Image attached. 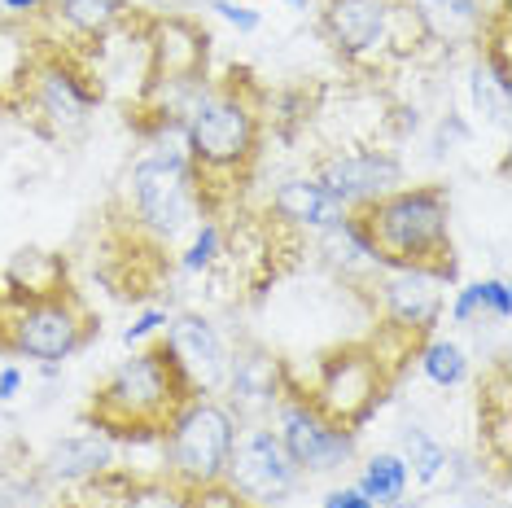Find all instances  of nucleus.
I'll use <instances>...</instances> for the list:
<instances>
[{"instance_id": "obj_1", "label": "nucleus", "mask_w": 512, "mask_h": 508, "mask_svg": "<svg viewBox=\"0 0 512 508\" xmlns=\"http://www.w3.org/2000/svg\"><path fill=\"white\" fill-rule=\"evenodd\" d=\"M272 92L250 66H228L219 79H206L184 110V154H189L197 193L211 219L237 211V198L250 189L263 158Z\"/></svg>"}, {"instance_id": "obj_2", "label": "nucleus", "mask_w": 512, "mask_h": 508, "mask_svg": "<svg viewBox=\"0 0 512 508\" xmlns=\"http://www.w3.org/2000/svg\"><path fill=\"white\" fill-rule=\"evenodd\" d=\"M145 141L149 154L123 171L110 202V233L123 250L149 246L162 259V250H176L197 219H206V206L184 154V119L149 132Z\"/></svg>"}, {"instance_id": "obj_3", "label": "nucleus", "mask_w": 512, "mask_h": 508, "mask_svg": "<svg viewBox=\"0 0 512 508\" xmlns=\"http://www.w3.org/2000/svg\"><path fill=\"white\" fill-rule=\"evenodd\" d=\"M351 215L364 228L377 268H425L456 285L460 263L451 241L447 184H399Z\"/></svg>"}, {"instance_id": "obj_4", "label": "nucleus", "mask_w": 512, "mask_h": 508, "mask_svg": "<svg viewBox=\"0 0 512 508\" xmlns=\"http://www.w3.org/2000/svg\"><path fill=\"white\" fill-rule=\"evenodd\" d=\"M189 386H184L180 368L171 364L167 346L149 342L136 346L123 364H114L106 377L92 386L84 425L110 434L114 443H149V438L167 434L171 417L184 408Z\"/></svg>"}, {"instance_id": "obj_5", "label": "nucleus", "mask_w": 512, "mask_h": 508, "mask_svg": "<svg viewBox=\"0 0 512 508\" xmlns=\"http://www.w3.org/2000/svg\"><path fill=\"white\" fill-rule=\"evenodd\" d=\"M421 346L399 338V333L372 329L368 338L342 342L333 351H324L316 368L307 373L302 390L316 408L342 430H364V425L377 417V408L390 399V390L399 386L403 368L416 360Z\"/></svg>"}, {"instance_id": "obj_6", "label": "nucleus", "mask_w": 512, "mask_h": 508, "mask_svg": "<svg viewBox=\"0 0 512 508\" xmlns=\"http://www.w3.org/2000/svg\"><path fill=\"white\" fill-rule=\"evenodd\" d=\"M145 44V79L136 92V106L127 119L136 132L149 136L167 123H180L189 101L211 79V31L193 14H145L141 18Z\"/></svg>"}, {"instance_id": "obj_7", "label": "nucleus", "mask_w": 512, "mask_h": 508, "mask_svg": "<svg viewBox=\"0 0 512 508\" xmlns=\"http://www.w3.org/2000/svg\"><path fill=\"white\" fill-rule=\"evenodd\" d=\"M97 329V316L79 290L18 303L0 285V351L5 355L31 364H66L97 338Z\"/></svg>"}, {"instance_id": "obj_8", "label": "nucleus", "mask_w": 512, "mask_h": 508, "mask_svg": "<svg viewBox=\"0 0 512 508\" xmlns=\"http://www.w3.org/2000/svg\"><path fill=\"white\" fill-rule=\"evenodd\" d=\"M101 97H106V88H101L97 53L49 40V53H44L40 71L31 79V92L22 101L18 119H27L44 141H71L75 132L88 127Z\"/></svg>"}, {"instance_id": "obj_9", "label": "nucleus", "mask_w": 512, "mask_h": 508, "mask_svg": "<svg viewBox=\"0 0 512 508\" xmlns=\"http://www.w3.org/2000/svg\"><path fill=\"white\" fill-rule=\"evenodd\" d=\"M241 434V421L228 412L219 395H189L184 408L171 417L162 443V478L180 491H202L224 482V465L232 443Z\"/></svg>"}, {"instance_id": "obj_10", "label": "nucleus", "mask_w": 512, "mask_h": 508, "mask_svg": "<svg viewBox=\"0 0 512 508\" xmlns=\"http://www.w3.org/2000/svg\"><path fill=\"white\" fill-rule=\"evenodd\" d=\"M394 22L399 0H324L316 9V36L359 79H377L394 66Z\"/></svg>"}, {"instance_id": "obj_11", "label": "nucleus", "mask_w": 512, "mask_h": 508, "mask_svg": "<svg viewBox=\"0 0 512 508\" xmlns=\"http://www.w3.org/2000/svg\"><path fill=\"white\" fill-rule=\"evenodd\" d=\"M224 487L250 508H281L302 487V473L276 438L272 421L241 425L232 456L224 465Z\"/></svg>"}, {"instance_id": "obj_12", "label": "nucleus", "mask_w": 512, "mask_h": 508, "mask_svg": "<svg viewBox=\"0 0 512 508\" xmlns=\"http://www.w3.org/2000/svg\"><path fill=\"white\" fill-rule=\"evenodd\" d=\"M447 285V276L425 268H377L364 281V290L377 307V329L421 346L425 338H434L442 311H447Z\"/></svg>"}, {"instance_id": "obj_13", "label": "nucleus", "mask_w": 512, "mask_h": 508, "mask_svg": "<svg viewBox=\"0 0 512 508\" xmlns=\"http://www.w3.org/2000/svg\"><path fill=\"white\" fill-rule=\"evenodd\" d=\"M272 430L281 438V447L289 460L298 465L302 478H316V473H337L342 465H351L359 452V434L333 425L316 403L307 399L302 381L289 386V395L281 399V408L272 412Z\"/></svg>"}, {"instance_id": "obj_14", "label": "nucleus", "mask_w": 512, "mask_h": 508, "mask_svg": "<svg viewBox=\"0 0 512 508\" xmlns=\"http://www.w3.org/2000/svg\"><path fill=\"white\" fill-rule=\"evenodd\" d=\"M298 381V373L289 368L272 346L263 342H237L228 355V377H224V403L241 425H259L272 421V412L281 408V399L289 395V386Z\"/></svg>"}, {"instance_id": "obj_15", "label": "nucleus", "mask_w": 512, "mask_h": 508, "mask_svg": "<svg viewBox=\"0 0 512 508\" xmlns=\"http://www.w3.org/2000/svg\"><path fill=\"white\" fill-rule=\"evenodd\" d=\"M311 176H316L346 211H359V206H368L372 198H381V193L399 189L403 158L386 145H346V149L324 154Z\"/></svg>"}, {"instance_id": "obj_16", "label": "nucleus", "mask_w": 512, "mask_h": 508, "mask_svg": "<svg viewBox=\"0 0 512 508\" xmlns=\"http://www.w3.org/2000/svg\"><path fill=\"white\" fill-rule=\"evenodd\" d=\"M162 346H167L171 364L180 368L189 395H219L228 377V355L232 346L224 342V333L215 329L211 316L202 311H176L162 329Z\"/></svg>"}, {"instance_id": "obj_17", "label": "nucleus", "mask_w": 512, "mask_h": 508, "mask_svg": "<svg viewBox=\"0 0 512 508\" xmlns=\"http://www.w3.org/2000/svg\"><path fill=\"white\" fill-rule=\"evenodd\" d=\"M40 22V31L53 44H71V49L97 53L114 31L132 27L136 9L127 0H44L40 14H31Z\"/></svg>"}, {"instance_id": "obj_18", "label": "nucleus", "mask_w": 512, "mask_h": 508, "mask_svg": "<svg viewBox=\"0 0 512 508\" xmlns=\"http://www.w3.org/2000/svg\"><path fill=\"white\" fill-rule=\"evenodd\" d=\"M429 53L477 49L491 18V0H403Z\"/></svg>"}, {"instance_id": "obj_19", "label": "nucleus", "mask_w": 512, "mask_h": 508, "mask_svg": "<svg viewBox=\"0 0 512 508\" xmlns=\"http://www.w3.org/2000/svg\"><path fill=\"white\" fill-rule=\"evenodd\" d=\"M44 53H49V36L40 31L36 18L0 14V114L22 110Z\"/></svg>"}, {"instance_id": "obj_20", "label": "nucleus", "mask_w": 512, "mask_h": 508, "mask_svg": "<svg viewBox=\"0 0 512 508\" xmlns=\"http://www.w3.org/2000/svg\"><path fill=\"white\" fill-rule=\"evenodd\" d=\"M110 469H119V443L92 425L84 434L57 438L40 460V478L53 487H88V482L106 478Z\"/></svg>"}, {"instance_id": "obj_21", "label": "nucleus", "mask_w": 512, "mask_h": 508, "mask_svg": "<svg viewBox=\"0 0 512 508\" xmlns=\"http://www.w3.org/2000/svg\"><path fill=\"white\" fill-rule=\"evenodd\" d=\"M267 215L281 228H289V233L316 237L346 215V206L337 202L316 176H289L285 184H276L272 202H267Z\"/></svg>"}, {"instance_id": "obj_22", "label": "nucleus", "mask_w": 512, "mask_h": 508, "mask_svg": "<svg viewBox=\"0 0 512 508\" xmlns=\"http://www.w3.org/2000/svg\"><path fill=\"white\" fill-rule=\"evenodd\" d=\"M0 285H5V294L18 298V303H31V298H53V294L75 290L66 254L40 250V246L18 250L14 259L5 263V272H0Z\"/></svg>"}, {"instance_id": "obj_23", "label": "nucleus", "mask_w": 512, "mask_h": 508, "mask_svg": "<svg viewBox=\"0 0 512 508\" xmlns=\"http://www.w3.org/2000/svg\"><path fill=\"white\" fill-rule=\"evenodd\" d=\"M508 360L499 355L491 373H482L477 386V438H482V465H495V473L508 469Z\"/></svg>"}, {"instance_id": "obj_24", "label": "nucleus", "mask_w": 512, "mask_h": 508, "mask_svg": "<svg viewBox=\"0 0 512 508\" xmlns=\"http://www.w3.org/2000/svg\"><path fill=\"white\" fill-rule=\"evenodd\" d=\"M316 246L324 254V263L329 268H337L342 276H351L355 285H364L372 272H377V259H372V246L364 237V228H359V219L346 211L342 219H337L333 228H324V233H316Z\"/></svg>"}, {"instance_id": "obj_25", "label": "nucleus", "mask_w": 512, "mask_h": 508, "mask_svg": "<svg viewBox=\"0 0 512 508\" xmlns=\"http://www.w3.org/2000/svg\"><path fill=\"white\" fill-rule=\"evenodd\" d=\"M359 495L372 504V508H394L407 500V487H412V473H407L403 456L399 452H377L364 460V469H359L355 478Z\"/></svg>"}, {"instance_id": "obj_26", "label": "nucleus", "mask_w": 512, "mask_h": 508, "mask_svg": "<svg viewBox=\"0 0 512 508\" xmlns=\"http://www.w3.org/2000/svg\"><path fill=\"white\" fill-rule=\"evenodd\" d=\"M224 259V219H197L193 233L184 237V246L176 250V268L184 276H211Z\"/></svg>"}, {"instance_id": "obj_27", "label": "nucleus", "mask_w": 512, "mask_h": 508, "mask_svg": "<svg viewBox=\"0 0 512 508\" xmlns=\"http://www.w3.org/2000/svg\"><path fill=\"white\" fill-rule=\"evenodd\" d=\"M399 443H403V465L407 473H412L421 487H434V482H442V469H447V452L451 447H442L434 434L425 430V425H403V434H399Z\"/></svg>"}, {"instance_id": "obj_28", "label": "nucleus", "mask_w": 512, "mask_h": 508, "mask_svg": "<svg viewBox=\"0 0 512 508\" xmlns=\"http://www.w3.org/2000/svg\"><path fill=\"white\" fill-rule=\"evenodd\" d=\"M416 364H421L425 381H434L438 390H456L469 381V355L451 338H425L421 351H416Z\"/></svg>"}, {"instance_id": "obj_29", "label": "nucleus", "mask_w": 512, "mask_h": 508, "mask_svg": "<svg viewBox=\"0 0 512 508\" xmlns=\"http://www.w3.org/2000/svg\"><path fill=\"white\" fill-rule=\"evenodd\" d=\"M469 97H473V110L482 123L491 127H508V114H512V84H499V79L486 71V62L477 57L473 71H469Z\"/></svg>"}, {"instance_id": "obj_30", "label": "nucleus", "mask_w": 512, "mask_h": 508, "mask_svg": "<svg viewBox=\"0 0 512 508\" xmlns=\"http://www.w3.org/2000/svg\"><path fill=\"white\" fill-rule=\"evenodd\" d=\"M114 508H193V491H180L176 482L158 478H141V473H127V487Z\"/></svg>"}, {"instance_id": "obj_31", "label": "nucleus", "mask_w": 512, "mask_h": 508, "mask_svg": "<svg viewBox=\"0 0 512 508\" xmlns=\"http://www.w3.org/2000/svg\"><path fill=\"white\" fill-rule=\"evenodd\" d=\"M477 294H482V316H491V320H504L512 316V290H508V281L504 276H491V281H477Z\"/></svg>"}, {"instance_id": "obj_32", "label": "nucleus", "mask_w": 512, "mask_h": 508, "mask_svg": "<svg viewBox=\"0 0 512 508\" xmlns=\"http://www.w3.org/2000/svg\"><path fill=\"white\" fill-rule=\"evenodd\" d=\"M206 5H211L215 14L228 22V27H237L241 36H250V31L263 27V14H259V9H250V0H206Z\"/></svg>"}, {"instance_id": "obj_33", "label": "nucleus", "mask_w": 512, "mask_h": 508, "mask_svg": "<svg viewBox=\"0 0 512 508\" xmlns=\"http://www.w3.org/2000/svg\"><path fill=\"white\" fill-rule=\"evenodd\" d=\"M167 320H171V311H167V307H145L141 316H136L132 325L123 329V346H141L145 338H154L158 329H167Z\"/></svg>"}, {"instance_id": "obj_34", "label": "nucleus", "mask_w": 512, "mask_h": 508, "mask_svg": "<svg viewBox=\"0 0 512 508\" xmlns=\"http://www.w3.org/2000/svg\"><path fill=\"white\" fill-rule=\"evenodd\" d=\"M464 141H469V123L447 110L438 123V136H434V154H451V145H464Z\"/></svg>"}, {"instance_id": "obj_35", "label": "nucleus", "mask_w": 512, "mask_h": 508, "mask_svg": "<svg viewBox=\"0 0 512 508\" xmlns=\"http://www.w3.org/2000/svg\"><path fill=\"white\" fill-rule=\"evenodd\" d=\"M477 316H482V294H477V281H473L451 298V325H473Z\"/></svg>"}, {"instance_id": "obj_36", "label": "nucleus", "mask_w": 512, "mask_h": 508, "mask_svg": "<svg viewBox=\"0 0 512 508\" xmlns=\"http://www.w3.org/2000/svg\"><path fill=\"white\" fill-rule=\"evenodd\" d=\"M193 508H250L246 500H237L224 482H215V487H202L193 491Z\"/></svg>"}, {"instance_id": "obj_37", "label": "nucleus", "mask_w": 512, "mask_h": 508, "mask_svg": "<svg viewBox=\"0 0 512 508\" xmlns=\"http://www.w3.org/2000/svg\"><path fill=\"white\" fill-rule=\"evenodd\" d=\"M320 508H372L364 495H359V487H333L329 495L320 500Z\"/></svg>"}, {"instance_id": "obj_38", "label": "nucleus", "mask_w": 512, "mask_h": 508, "mask_svg": "<svg viewBox=\"0 0 512 508\" xmlns=\"http://www.w3.org/2000/svg\"><path fill=\"white\" fill-rule=\"evenodd\" d=\"M22 386H27V377H22L18 364H5L0 368V403H14L22 395Z\"/></svg>"}, {"instance_id": "obj_39", "label": "nucleus", "mask_w": 512, "mask_h": 508, "mask_svg": "<svg viewBox=\"0 0 512 508\" xmlns=\"http://www.w3.org/2000/svg\"><path fill=\"white\" fill-rule=\"evenodd\" d=\"M40 9H44V0H0V14H9V18H31Z\"/></svg>"}, {"instance_id": "obj_40", "label": "nucleus", "mask_w": 512, "mask_h": 508, "mask_svg": "<svg viewBox=\"0 0 512 508\" xmlns=\"http://www.w3.org/2000/svg\"><path fill=\"white\" fill-rule=\"evenodd\" d=\"M285 5H289V9H298V14H307V9L316 5V0H285Z\"/></svg>"}, {"instance_id": "obj_41", "label": "nucleus", "mask_w": 512, "mask_h": 508, "mask_svg": "<svg viewBox=\"0 0 512 508\" xmlns=\"http://www.w3.org/2000/svg\"><path fill=\"white\" fill-rule=\"evenodd\" d=\"M0 508H18V504H14V500H9V495H5V491H0Z\"/></svg>"}, {"instance_id": "obj_42", "label": "nucleus", "mask_w": 512, "mask_h": 508, "mask_svg": "<svg viewBox=\"0 0 512 508\" xmlns=\"http://www.w3.org/2000/svg\"><path fill=\"white\" fill-rule=\"evenodd\" d=\"M141 5H154V0H141Z\"/></svg>"}]
</instances>
